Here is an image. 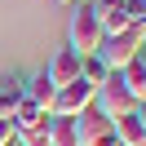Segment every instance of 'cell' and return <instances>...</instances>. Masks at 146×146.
I'll return each mask as SVG.
<instances>
[{
  "label": "cell",
  "instance_id": "6da1fadb",
  "mask_svg": "<svg viewBox=\"0 0 146 146\" xmlns=\"http://www.w3.org/2000/svg\"><path fill=\"white\" fill-rule=\"evenodd\" d=\"M98 58L111 71H124L133 58H142V27H124V31H115V36H102Z\"/></svg>",
  "mask_w": 146,
  "mask_h": 146
},
{
  "label": "cell",
  "instance_id": "7a4b0ae2",
  "mask_svg": "<svg viewBox=\"0 0 146 146\" xmlns=\"http://www.w3.org/2000/svg\"><path fill=\"white\" fill-rule=\"evenodd\" d=\"M93 106H98L106 119H119V115H133L137 111V98L128 93V84L119 80V71H111V80L98 84V93H93Z\"/></svg>",
  "mask_w": 146,
  "mask_h": 146
},
{
  "label": "cell",
  "instance_id": "3957f363",
  "mask_svg": "<svg viewBox=\"0 0 146 146\" xmlns=\"http://www.w3.org/2000/svg\"><path fill=\"white\" fill-rule=\"evenodd\" d=\"M66 40H71L66 49H75L80 58H93V53L102 49V22H98V13H93V5H84V9L71 18V27H66Z\"/></svg>",
  "mask_w": 146,
  "mask_h": 146
},
{
  "label": "cell",
  "instance_id": "277c9868",
  "mask_svg": "<svg viewBox=\"0 0 146 146\" xmlns=\"http://www.w3.org/2000/svg\"><path fill=\"white\" fill-rule=\"evenodd\" d=\"M93 93H98V89H93L84 75H80V80H71V84H62V89L53 93L49 115H80V111H89V106H93Z\"/></svg>",
  "mask_w": 146,
  "mask_h": 146
},
{
  "label": "cell",
  "instance_id": "5b68a950",
  "mask_svg": "<svg viewBox=\"0 0 146 146\" xmlns=\"http://www.w3.org/2000/svg\"><path fill=\"white\" fill-rule=\"evenodd\" d=\"M75 124H80V142H84V146H119V142H115V128H111V119L102 115L98 106L80 111V115H75Z\"/></svg>",
  "mask_w": 146,
  "mask_h": 146
},
{
  "label": "cell",
  "instance_id": "8992f818",
  "mask_svg": "<svg viewBox=\"0 0 146 146\" xmlns=\"http://www.w3.org/2000/svg\"><path fill=\"white\" fill-rule=\"evenodd\" d=\"M80 66H84V58L75 53V49H58V53L49 58V66H44V75H49V84H53V89H62V84H71V80H80Z\"/></svg>",
  "mask_w": 146,
  "mask_h": 146
},
{
  "label": "cell",
  "instance_id": "52a82bcc",
  "mask_svg": "<svg viewBox=\"0 0 146 146\" xmlns=\"http://www.w3.org/2000/svg\"><path fill=\"white\" fill-rule=\"evenodd\" d=\"M49 146H84L75 115H49Z\"/></svg>",
  "mask_w": 146,
  "mask_h": 146
},
{
  "label": "cell",
  "instance_id": "ba28073f",
  "mask_svg": "<svg viewBox=\"0 0 146 146\" xmlns=\"http://www.w3.org/2000/svg\"><path fill=\"white\" fill-rule=\"evenodd\" d=\"M111 128H115V142H119V146H146V124H142L137 115L111 119Z\"/></svg>",
  "mask_w": 146,
  "mask_h": 146
},
{
  "label": "cell",
  "instance_id": "9c48e42d",
  "mask_svg": "<svg viewBox=\"0 0 146 146\" xmlns=\"http://www.w3.org/2000/svg\"><path fill=\"white\" fill-rule=\"evenodd\" d=\"M53 93H58V89L49 84V75H44V71H36V75L27 80V102H36L44 115H49V106H53Z\"/></svg>",
  "mask_w": 146,
  "mask_h": 146
},
{
  "label": "cell",
  "instance_id": "30bf717a",
  "mask_svg": "<svg viewBox=\"0 0 146 146\" xmlns=\"http://www.w3.org/2000/svg\"><path fill=\"white\" fill-rule=\"evenodd\" d=\"M22 98H27V80H22V75H9V80H5V89H0V115L9 119L13 111H18Z\"/></svg>",
  "mask_w": 146,
  "mask_h": 146
},
{
  "label": "cell",
  "instance_id": "8fae6325",
  "mask_svg": "<svg viewBox=\"0 0 146 146\" xmlns=\"http://www.w3.org/2000/svg\"><path fill=\"white\" fill-rule=\"evenodd\" d=\"M119 80H124V84H128V93L142 102V98H146V58H133V62L119 71Z\"/></svg>",
  "mask_w": 146,
  "mask_h": 146
},
{
  "label": "cell",
  "instance_id": "7c38bea8",
  "mask_svg": "<svg viewBox=\"0 0 146 146\" xmlns=\"http://www.w3.org/2000/svg\"><path fill=\"white\" fill-rule=\"evenodd\" d=\"M18 146H49V115L40 119V124L18 128Z\"/></svg>",
  "mask_w": 146,
  "mask_h": 146
},
{
  "label": "cell",
  "instance_id": "4fadbf2b",
  "mask_svg": "<svg viewBox=\"0 0 146 146\" xmlns=\"http://www.w3.org/2000/svg\"><path fill=\"white\" fill-rule=\"evenodd\" d=\"M80 75H84V80L93 84V89H98V84H106V80H111V66L102 62L98 53H93V58H84V66H80Z\"/></svg>",
  "mask_w": 146,
  "mask_h": 146
},
{
  "label": "cell",
  "instance_id": "5bb4252c",
  "mask_svg": "<svg viewBox=\"0 0 146 146\" xmlns=\"http://www.w3.org/2000/svg\"><path fill=\"white\" fill-rule=\"evenodd\" d=\"M9 119H13V128H27V124H40V119H44V111H40L36 102H27V98H22V102H18V111H13Z\"/></svg>",
  "mask_w": 146,
  "mask_h": 146
},
{
  "label": "cell",
  "instance_id": "9a60e30c",
  "mask_svg": "<svg viewBox=\"0 0 146 146\" xmlns=\"http://www.w3.org/2000/svg\"><path fill=\"white\" fill-rule=\"evenodd\" d=\"M128 5V22L133 27H146V0H124Z\"/></svg>",
  "mask_w": 146,
  "mask_h": 146
},
{
  "label": "cell",
  "instance_id": "2e32d148",
  "mask_svg": "<svg viewBox=\"0 0 146 146\" xmlns=\"http://www.w3.org/2000/svg\"><path fill=\"white\" fill-rule=\"evenodd\" d=\"M0 146H18V128H13V119L0 115Z\"/></svg>",
  "mask_w": 146,
  "mask_h": 146
},
{
  "label": "cell",
  "instance_id": "e0dca14e",
  "mask_svg": "<svg viewBox=\"0 0 146 146\" xmlns=\"http://www.w3.org/2000/svg\"><path fill=\"white\" fill-rule=\"evenodd\" d=\"M133 115H137V119H142V124H146V98L137 102V111H133Z\"/></svg>",
  "mask_w": 146,
  "mask_h": 146
},
{
  "label": "cell",
  "instance_id": "ac0fdd59",
  "mask_svg": "<svg viewBox=\"0 0 146 146\" xmlns=\"http://www.w3.org/2000/svg\"><path fill=\"white\" fill-rule=\"evenodd\" d=\"M142 58H146V27H142Z\"/></svg>",
  "mask_w": 146,
  "mask_h": 146
},
{
  "label": "cell",
  "instance_id": "d6986e66",
  "mask_svg": "<svg viewBox=\"0 0 146 146\" xmlns=\"http://www.w3.org/2000/svg\"><path fill=\"white\" fill-rule=\"evenodd\" d=\"M62 5H71V0H62Z\"/></svg>",
  "mask_w": 146,
  "mask_h": 146
}]
</instances>
